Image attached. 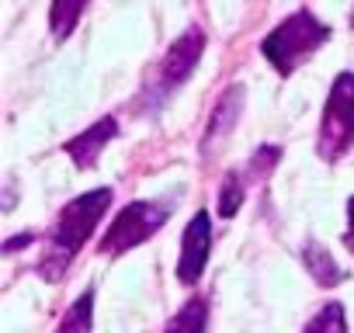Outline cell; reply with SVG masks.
I'll return each instance as SVG.
<instances>
[{
    "mask_svg": "<svg viewBox=\"0 0 354 333\" xmlns=\"http://www.w3.org/2000/svg\"><path fill=\"white\" fill-rule=\"evenodd\" d=\"M351 28H354V15H351Z\"/></svg>",
    "mask_w": 354,
    "mask_h": 333,
    "instance_id": "ac0fdd59",
    "label": "cell"
},
{
    "mask_svg": "<svg viewBox=\"0 0 354 333\" xmlns=\"http://www.w3.org/2000/svg\"><path fill=\"white\" fill-rule=\"evenodd\" d=\"M91 316H94V288H87L84 295H77V302L59 319L56 333H87L91 330Z\"/></svg>",
    "mask_w": 354,
    "mask_h": 333,
    "instance_id": "7c38bea8",
    "label": "cell"
},
{
    "mask_svg": "<svg viewBox=\"0 0 354 333\" xmlns=\"http://www.w3.org/2000/svg\"><path fill=\"white\" fill-rule=\"evenodd\" d=\"M32 243H35V233H18L4 243V254H18L21 247H32Z\"/></svg>",
    "mask_w": 354,
    "mask_h": 333,
    "instance_id": "2e32d148",
    "label": "cell"
},
{
    "mask_svg": "<svg viewBox=\"0 0 354 333\" xmlns=\"http://www.w3.org/2000/svg\"><path fill=\"white\" fill-rule=\"evenodd\" d=\"M87 8H91V0H53V8H49V32H53V39L66 42Z\"/></svg>",
    "mask_w": 354,
    "mask_h": 333,
    "instance_id": "8fae6325",
    "label": "cell"
},
{
    "mask_svg": "<svg viewBox=\"0 0 354 333\" xmlns=\"http://www.w3.org/2000/svg\"><path fill=\"white\" fill-rule=\"evenodd\" d=\"M278 160H281V146H261V149L247 160L243 178H247V181H268L271 171L278 166Z\"/></svg>",
    "mask_w": 354,
    "mask_h": 333,
    "instance_id": "9a60e30c",
    "label": "cell"
},
{
    "mask_svg": "<svg viewBox=\"0 0 354 333\" xmlns=\"http://www.w3.org/2000/svg\"><path fill=\"white\" fill-rule=\"evenodd\" d=\"M202 53H205V32H202L198 25H192L185 35H177V39L167 46V53H163L156 73L149 77V84H146V91H142V108L156 111L177 87L188 84V77H192V73L198 70V63H202Z\"/></svg>",
    "mask_w": 354,
    "mask_h": 333,
    "instance_id": "3957f363",
    "label": "cell"
},
{
    "mask_svg": "<svg viewBox=\"0 0 354 333\" xmlns=\"http://www.w3.org/2000/svg\"><path fill=\"white\" fill-rule=\"evenodd\" d=\"M302 260H306V271H309V278H313L319 288H333V285H340V281H344V271H340V264L333 260V254H330L323 243H316V240H306V247H302Z\"/></svg>",
    "mask_w": 354,
    "mask_h": 333,
    "instance_id": "9c48e42d",
    "label": "cell"
},
{
    "mask_svg": "<svg viewBox=\"0 0 354 333\" xmlns=\"http://www.w3.org/2000/svg\"><path fill=\"white\" fill-rule=\"evenodd\" d=\"M243 198H247V178L240 171H230L223 178V188H219V216L223 219H233L240 212Z\"/></svg>",
    "mask_w": 354,
    "mask_h": 333,
    "instance_id": "4fadbf2b",
    "label": "cell"
},
{
    "mask_svg": "<svg viewBox=\"0 0 354 333\" xmlns=\"http://www.w3.org/2000/svg\"><path fill=\"white\" fill-rule=\"evenodd\" d=\"M170 212H174V202H160V198L129 202V205L115 216V222L108 226V233L101 236L97 250H101L104 257H118V254H125V250L146 243L149 236L160 233V226L170 219Z\"/></svg>",
    "mask_w": 354,
    "mask_h": 333,
    "instance_id": "5b68a950",
    "label": "cell"
},
{
    "mask_svg": "<svg viewBox=\"0 0 354 333\" xmlns=\"http://www.w3.org/2000/svg\"><path fill=\"white\" fill-rule=\"evenodd\" d=\"M344 247L354 254V195L347 202V233H344Z\"/></svg>",
    "mask_w": 354,
    "mask_h": 333,
    "instance_id": "e0dca14e",
    "label": "cell"
},
{
    "mask_svg": "<svg viewBox=\"0 0 354 333\" xmlns=\"http://www.w3.org/2000/svg\"><path fill=\"white\" fill-rule=\"evenodd\" d=\"M326 39H330V25H323L309 8H299L261 39V53L278 70V77H292L306 59H313L319 46H326Z\"/></svg>",
    "mask_w": 354,
    "mask_h": 333,
    "instance_id": "7a4b0ae2",
    "label": "cell"
},
{
    "mask_svg": "<svg viewBox=\"0 0 354 333\" xmlns=\"http://www.w3.org/2000/svg\"><path fill=\"white\" fill-rule=\"evenodd\" d=\"M302 333H347V319H344V305L340 302H323L319 312L306 323Z\"/></svg>",
    "mask_w": 354,
    "mask_h": 333,
    "instance_id": "5bb4252c",
    "label": "cell"
},
{
    "mask_svg": "<svg viewBox=\"0 0 354 333\" xmlns=\"http://www.w3.org/2000/svg\"><path fill=\"white\" fill-rule=\"evenodd\" d=\"M209 250H212V219L209 212H195V219L188 222L185 236H181V257H177V281L181 285H195L209 264Z\"/></svg>",
    "mask_w": 354,
    "mask_h": 333,
    "instance_id": "8992f818",
    "label": "cell"
},
{
    "mask_svg": "<svg viewBox=\"0 0 354 333\" xmlns=\"http://www.w3.org/2000/svg\"><path fill=\"white\" fill-rule=\"evenodd\" d=\"M118 135V118H97L91 129H84L80 135H73V139H66L63 142V153L80 166V171H94L97 166V156L104 153V146L111 142Z\"/></svg>",
    "mask_w": 354,
    "mask_h": 333,
    "instance_id": "52a82bcc",
    "label": "cell"
},
{
    "mask_svg": "<svg viewBox=\"0 0 354 333\" xmlns=\"http://www.w3.org/2000/svg\"><path fill=\"white\" fill-rule=\"evenodd\" d=\"M205 326H209V298L205 295H192L181 309L167 319L163 333H205Z\"/></svg>",
    "mask_w": 354,
    "mask_h": 333,
    "instance_id": "30bf717a",
    "label": "cell"
},
{
    "mask_svg": "<svg viewBox=\"0 0 354 333\" xmlns=\"http://www.w3.org/2000/svg\"><path fill=\"white\" fill-rule=\"evenodd\" d=\"M243 97H247L243 84H230V87L219 94V101H216V108H212V115H209L205 135H202V153H205V156H209L219 142H226V135H230V132H233V125L240 122Z\"/></svg>",
    "mask_w": 354,
    "mask_h": 333,
    "instance_id": "ba28073f",
    "label": "cell"
},
{
    "mask_svg": "<svg viewBox=\"0 0 354 333\" xmlns=\"http://www.w3.org/2000/svg\"><path fill=\"white\" fill-rule=\"evenodd\" d=\"M115 191L111 188H94L87 195H77L73 202H66L53 222V229L46 233V247L42 257L35 264V271L46 281H63L66 267L73 264V257L84 250V243L94 236L97 222L104 219V212L111 209Z\"/></svg>",
    "mask_w": 354,
    "mask_h": 333,
    "instance_id": "6da1fadb",
    "label": "cell"
},
{
    "mask_svg": "<svg viewBox=\"0 0 354 333\" xmlns=\"http://www.w3.org/2000/svg\"><path fill=\"white\" fill-rule=\"evenodd\" d=\"M354 146V73H337L323 104L316 153L326 163H337Z\"/></svg>",
    "mask_w": 354,
    "mask_h": 333,
    "instance_id": "277c9868",
    "label": "cell"
}]
</instances>
